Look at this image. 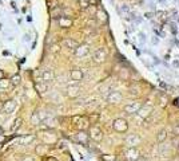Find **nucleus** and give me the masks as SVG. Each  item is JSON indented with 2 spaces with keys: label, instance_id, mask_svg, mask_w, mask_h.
<instances>
[{
  "label": "nucleus",
  "instance_id": "4be33fe9",
  "mask_svg": "<svg viewBox=\"0 0 179 161\" xmlns=\"http://www.w3.org/2000/svg\"><path fill=\"white\" fill-rule=\"evenodd\" d=\"M96 15H98V19H99L100 22H104V20L107 19V16H106V14H104L103 11H99V12H98Z\"/></svg>",
  "mask_w": 179,
  "mask_h": 161
},
{
  "label": "nucleus",
  "instance_id": "393cba45",
  "mask_svg": "<svg viewBox=\"0 0 179 161\" xmlns=\"http://www.w3.org/2000/svg\"><path fill=\"white\" fill-rule=\"evenodd\" d=\"M43 161H56V160L54 159V157H47V159H44Z\"/></svg>",
  "mask_w": 179,
  "mask_h": 161
},
{
  "label": "nucleus",
  "instance_id": "c85d7f7f",
  "mask_svg": "<svg viewBox=\"0 0 179 161\" xmlns=\"http://www.w3.org/2000/svg\"><path fill=\"white\" fill-rule=\"evenodd\" d=\"M136 161H144V159H140V157H139V159H138Z\"/></svg>",
  "mask_w": 179,
  "mask_h": 161
},
{
  "label": "nucleus",
  "instance_id": "0eeeda50",
  "mask_svg": "<svg viewBox=\"0 0 179 161\" xmlns=\"http://www.w3.org/2000/svg\"><path fill=\"white\" fill-rule=\"evenodd\" d=\"M107 101L110 103H118L122 101V94L119 91H111L107 97Z\"/></svg>",
  "mask_w": 179,
  "mask_h": 161
},
{
  "label": "nucleus",
  "instance_id": "a878e982",
  "mask_svg": "<svg viewBox=\"0 0 179 161\" xmlns=\"http://www.w3.org/2000/svg\"><path fill=\"white\" fill-rule=\"evenodd\" d=\"M158 42H159V39H158V38H154L152 39V44H156Z\"/></svg>",
  "mask_w": 179,
  "mask_h": 161
},
{
  "label": "nucleus",
  "instance_id": "9d476101",
  "mask_svg": "<svg viewBox=\"0 0 179 161\" xmlns=\"http://www.w3.org/2000/svg\"><path fill=\"white\" fill-rule=\"evenodd\" d=\"M88 51H90V48L87 44H82V46H78V48L75 50V55L82 58V56H86L88 54Z\"/></svg>",
  "mask_w": 179,
  "mask_h": 161
},
{
  "label": "nucleus",
  "instance_id": "cd10ccee",
  "mask_svg": "<svg viewBox=\"0 0 179 161\" xmlns=\"http://www.w3.org/2000/svg\"><path fill=\"white\" fill-rule=\"evenodd\" d=\"M146 18H148V19H151V18H152V15H151V14H147V15H146Z\"/></svg>",
  "mask_w": 179,
  "mask_h": 161
},
{
  "label": "nucleus",
  "instance_id": "20e7f679",
  "mask_svg": "<svg viewBox=\"0 0 179 161\" xmlns=\"http://www.w3.org/2000/svg\"><path fill=\"white\" fill-rule=\"evenodd\" d=\"M126 157H127L128 161H136L139 159V152H138L136 148H128L126 150Z\"/></svg>",
  "mask_w": 179,
  "mask_h": 161
},
{
  "label": "nucleus",
  "instance_id": "6e6552de",
  "mask_svg": "<svg viewBox=\"0 0 179 161\" xmlns=\"http://www.w3.org/2000/svg\"><path fill=\"white\" fill-rule=\"evenodd\" d=\"M15 107H16V102L15 101H7L6 103H4V106H3V113L4 114H11L12 111L15 110Z\"/></svg>",
  "mask_w": 179,
  "mask_h": 161
},
{
  "label": "nucleus",
  "instance_id": "c756f323",
  "mask_svg": "<svg viewBox=\"0 0 179 161\" xmlns=\"http://www.w3.org/2000/svg\"><path fill=\"white\" fill-rule=\"evenodd\" d=\"M3 140H6V138H4V137H0V141H3Z\"/></svg>",
  "mask_w": 179,
  "mask_h": 161
},
{
  "label": "nucleus",
  "instance_id": "412c9836",
  "mask_svg": "<svg viewBox=\"0 0 179 161\" xmlns=\"http://www.w3.org/2000/svg\"><path fill=\"white\" fill-rule=\"evenodd\" d=\"M11 83L12 85H19L20 83V75L16 74V75L12 76V78H11Z\"/></svg>",
  "mask_w": 179,
  "mask_h": 161
},
{
  "label": "nucleus",
  "instance_id": "b1692460",
  "mask_svg": "<svg viewBox=\"0 0 179 161\" xmlns=\"http://www.w3.org/2000/svg\"><path fill=\"white\" fill-rule=\"evenodd\" d=\"M103 160H104V161H114L112 157H111V159H110V157H107V156H103Z\"/></svg>",
  "mask_w": 179,
  "mask_h": 161
},
{
  "label": "nucleus",
  "instance_id": "423d86ee",
  "mask_svg": "<svg viewBox=\"0 0 179 161\" xmlns=\"http://www.w3.org/2000/svg\"><path fill=\"white\" fill-rule=\"evenodd\" d=\"M140 110V103L139 102H132L130 105H126L124 106V111L128 113V114H134V113H138Z\"/></svg>",
  "mask_w": 179,
  "mask_h": 161
},
{
  "label": "nucleus",
  "instance_id": "bb28decb",
  "mask_svg": "<svg viewBox=\"0 0 179 161\" xmlns=\"http://www.w3.org/2000/svg\"><path fill=\"white\" fill-rule=\"evenodd\" d=\"M174 130H175V133H177V134H179V125H177V126H175V129H174Z\"/></svg>",
  "mask_w": 179,
  "mask_h": 161
},
{
  "label": "nucleus",
  "instance_id": "2eb2a0df",
  "mask_svg": "<svg viewBox=\"0 0 179 161\" xmlns=\"http://www.w3.org/2000/svg\"><path fill=\"white\" fill-rule=\"evenodd\" d=\"M35 89H36V91L39 93V94H44V93L47 91V83L46 82H42V80H39V82H36L35 83Z\"/></svg>",
  "mask_w": 179,
  "mask_h": 161
},
{
  "label": "nucleus",
  "instance_id": "dca6fc26",
  "mask_svg": "<svg viewBox=\"0 0 179 161\" xmlns=\"http://www.w3.org/2000/svg\"><path fill=\"white\" fill-rule=\"evenodd\" d=\"M71 78L72 80H82L83 78V72L79 70V68H74V70H71Z\"/></svg>",
  "mask_w": 179,
  "mask_h": 161
},
{
  "label": "nucleus",
  "instance_id": "ddd939ff",
  "mask_svg": "<svg viewBox=\"0 0 179 161\" xmlns=\"http://www.w3.org/2000/svg\"><path fill=\"white\" fill-rule=\"evenodd\" d=\"M79 93H80V89H79V86H68V89H67V94H68V97H71V98H75V97H78L79 95Z\"/></svg>",
  "mask_w": 179,
  "mask_h": 161
},
{
  "label": "nucleus",
  "instance_id": "5701e85b",
  "mask_svg": "<svg viewBox=\"0 0 179 161\" xmlns=\"http://www.w3.org/2000/svg\"><path fill=\"white\" fill-rule=\"evenodd\" d=\"M79 2H80V4H82L83 8H86V7L90 6V2H91V0H79Z\"/></svg>",
  "mask_w": 179,
  "mask_h": 161
},
{
  "label": "nucleus",
  "instance_id": "f8f14e48",
  "mask_svg": "<svg viewBox=\"0 0 179 161\" xmlns=\"http://www.w3.org/2000/svg\"><path fill=\"white\" fill-rule=\"evenodd\" d=\"M44 117H46V115L42 114V113H40V111H35L34 114L31 115V122L34 124V125H39V124H40V122H42V121L44 120Z\"/></svg>",
  "mask_w": 179,
  "mask_h": 161
},
{
  "label": "nucleus",
  "instance_id": "1a4fd4ad",
  "mask_svg": "<svg viewBox=\"0 0 179 161\" xmlns=\"http://www.w3.org/2000/svg\"><path fill=\"white\" fill-rule=\"evenodd\" d=\"M42 78H43V80H46V82H52V80L55 79V72L52 71L51 68H46L42 74Z\"/></svg>",
  "mask_w": 179,
  "mask_h": 161
},
{
  "label": "nucleus",
  "instance_id": "f3484780",
  "mask_svg": "<svg viewBox=\"0 0 179 161\" xmlns=\"http://www.w3.org/2000/svg\"><path fill=\"white\" fill-rule=\"evenodd\" d=\"M71 24H72V22H71V19H68V18H64V16H62V18L59 19V26L63 27V28L70 27Z\"/></svg>",
  "mask_w": 179,
  "mask_h": 161
},
{
  "label": "nucleus",
  "instance_id": "a211bd4d",
  "mask_svg": "<svg viewBox=\"0 0 179 161\" xmlns=\"http://www.w3.org/2000/svg\"><path fill=\"white\" fill-rule=\"evenodd\" d=\"M166 137H167V130H166V129H162V130L159 132V134H158V137H156L158 142H163V141L166 140Z\"/></svg>",
  "mask_w": 179,
  "mask_h": 161
},
{
  "label": "nucleus",
  "instance_id": "6ab92c4d",
  "mask_svg": "<svg viewBox=\"0 0 179 161\" xmlns=\"http://www.w3.org/2000/svg\"><path fill=\"white\" fill-rule=\"evenodd\" d=\"M78 140L80 141V142L86 144V142H87V140H88V136H87L84 132H80V133H78Z\"/></svg>",
  "mask_w": 179,
  "mask_h": 161
},
{
  "label": "nucleus",
  "instance_id": "7ed1b4c3",
  "mask_svg": "<svg viewBox=\"0 0 179 161\" xmlns=\"http://www.w3.org/2000/svg\"><path fill=\"white\" fill-rule=\"evenodd\" d=\"M90 137H91L94 141H100L102 138H103V133H102L100 128L92 126L91 129H90Z\"/></svg>",
  "mask_w": 179,
  "mask_h": 161
},
{
  "label": "nucleus",
  "instance_id": "7c9ffc66",
  "mask_svg": "<svg viewBox=\"0 0 179 161\" xmlns=\"http://www.w3.org/2000/svg\"><path fill=\"white\" fill-rule=\"evenodd\" d=\"M0 76H2V72H0Z\"/></svg>",
  "mask_w": 179,
  "mask_h": 161
},
{
  "label": "nucleus",
  "instance_id": "4468645a",
  "mask_svg": "<svg viewBox=\"0 0 179 161\" xmlns=\"http://www.w3.org/2000/svg\"><path fill=\"white\" fill-rule=\"evenodd\" d=\"M62 44L66 48H70V50H74V51L78 48V43H76L75 40H72V39H64Z\"/></svg>",
  "mask_w": 179,
  "mask_h": 161
},
{
  "label": "nucleus",
  "instance_id": "f257e3e1",
  "mask_svg": "<svg viewBox=\"0 0 179 161\" xmlns=\"http://www.w3.org/2000/svg\"><path fill=\"white\" fill-rule=\"evenodd\" d=\"M112 126L116 132H119V133L127 130V122H126V120H123V118H116L115 121H114Z\"/></svg>",
  "mask_w": 179,
  "mask_h": 161
},
{
  "label": "nucleus",
  "instance_id": "aec40b11",
  "mask_svg": "<svg viewBox=\"0 0 179 161\" xmlns=\"http://www.w3.org/2000/svg\"><path fill=\"white\" fill-rule=\"evenodd\" d=\"M22 122H23L22 118H18V120H16L15 124H14V126H12V130H18V129L22 126Z\"/></svg>",
  "mask_w": 179,
  "mask_h": 161
},
{
  "label": "nucleus",
  "instance_id": "9b49d317",
  "mask_svg": "<svg viewBox=\"0 0 179 161\" xmlns=\"http://www.w3.org/2000/svg\"><path fill=\"white\" fill-rule=\"evenodd\" d=\"M151 111H152V106L151 105H147V106L140 107V110L138 111V114H139V117H142V118H147V117L151 114Z\"/></svg>",
  "mask_w": 179,
  "mask_h": 161
},
{
  "label": "nucleus",
  "instance_id": "39448f33",
  "mask_svg": "<svg viewBox=\"0 0 179 161\" xmlns=\"http://www.w3.org/2000/svg\"><path fill=\"white\" fill-rule=\"evenodd\" d=\"M126 142H127V145L130 148H135L136 145L140 142V137L138 134H130V136H127V138H126Z\"/></svg>",
  "mask_w": 179,
  "mask_h": 161
},
{
  "label": "nucleus",
  "instance_id": "f03ea898",
  "mask_svg": "<svg viewBox=\"0 0 179 161\" xmlns=\"http://www.w3.org/2000/svg\"><path fill=\"white\" fill-rule=\"evenodd\" d=\"M92 58H94V60H95L96 63H102V62H104V60H106V58H107V52H106L104 48H98V50L94 52Z\"/></svg>",
  "mask_w": 179,
  "mask_h": 161
}]
</instances>
